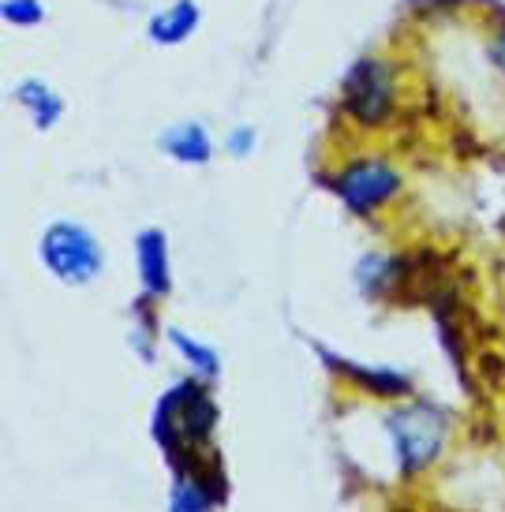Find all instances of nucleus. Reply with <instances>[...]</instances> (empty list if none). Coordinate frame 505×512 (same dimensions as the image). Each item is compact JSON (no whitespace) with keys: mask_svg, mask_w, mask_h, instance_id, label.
Listing matches in <instances>:
<instances>
[{"mask_svg":"<svg viewBox=\"0 0 505 512\" xmlns=\"http://www.w3.org/2000/svg\"><path fill=\"white\" fill-rule=\"evenodd\" d=\"M345 109L360 124L375 128L393 113V68L382 60H360L345 79Z\"/></svg>","mask_w":505,"mask_h":512,"instance_id":"f03ea898","label":"nucleus"},{"mask_svg":"<svg viewBox=\"0 0 505 512\" xmlns=\"http://www.w3.org/2000/svg\"><path fill=\"white\" fill-rule=\"evenodd\" d=\"M4 15H8L12 23H34V19H42V4H38V0H8V4H4Z\"/></svg>","mask_w":505,"mask_h":512,"instance_id":"9d476101","label":"nucleus"},{"mask_svg":"<svg viewBox=\"0 0 505 512\" xmlns=\"http://www.w3.org/2000/svg\"><path fill=\"white\" fill-rule=\"evenodd\" d=\"M393 430H397V445H401L404 468L408 471L427 468V460H434L438 445H442V419L431 408L401 412L393 419Z\"/></svg>","mask_w":505,"mask_h":512,"instance_id":"20e7f679","label":"nucleus"},{"mask_svg":"<svg viewBox=\"0 0 505 512\" xmlns=\"http://www.w3.org/2000/svg\"><path fill=\"white\" fill-rule=\"evenodd\" d=\"M19 98L30 105V113H34V120H38V128H49L53 120L60 116V101L45 90L42 83H27V86H19Z\"/></svg>","mask_w":505,"mask_h":512,"instance_id":"6e6552de","label":"nucleus"},{"mask_svg":"<svg viewBox=\"0 0 505 512\" xmlns=\"http://www.w3.org/2000/svg\"><path fill=\"white\" fill-rule=\"evenodd\" d=\"M165 150L173 157H180V161H188V165H199V161H206L210 157V139L202 135V128H176L165 135Z\"/></svg>","mask_w":505,"mask_h":512,"instance_id":"0eeeda50","label":"nucleus"},{"mask_svg":"<svg viewBox=\"0 0 505 512\" xmlns=\"http://www.w3.org/2000/svg\"><path fill=\"white\" fill-rule=\"evenodd\" d=\"M491 60H494V68L505 75V30L494 38V45H491Z\"/></svg>","mask_w":505,"mask_h":512,"instance_id":"9b49d317","label":"nucleus"},{"mask_svg":"<svg viewBox=\"0 0 505 512\" xmlns=\"http://www.w3.org/2000/svg\"><path fill=\"white\" fill-rule=\"evenodd\" d=\"M173 341L180 344V352H184V356H191L195 363H199V370L206 374V378H214V374H217V356H214V352L199 348V344L188 341V337H184V333H176V329H173Z\"/></svg>","mask_w":505,"mask_h":512,"instance_id":"1a4fd4ad","label":"nucleus"},{"mask_svg":"<svg viewBox=\"0 0 505 512\" xmlns=\"http://www.w3.org/2000/svg\"><path fill=\"white\" fill-rule=\"evenodd\" d=\"M333 187L341 191V199L352 206V210H375L382 202H390L397 195V187H401V176L386 165V161H356V165H348Z\"/></svg>","mask_w":505,"mask_h":512,"instance_id":"7ed1b4c3","label":"nucleus"},{"mask_svg":"<svg viewBox=\"0 0 505 512\" xmlns=\"http://www.w3.org/2000/svg\"><path fill=\"white\" fill-rule=\"evenodd\" d=\"M45 266L68 285H83L101 270V247L79 225H53L42 240Z\"/></svg>","mask_w":505,"mask_h":512,"instance_id":"f257e3e1","label":"nucleus"},{"mask_svg":"<svg viewBox=\"0 0 505 512\" xmlns=\"http://www.w3.org/2000/svg\"><path fill=\"white\" fill-rule=\"evenodd\" d=\"M195 19H199V12H195V4L191 0H180L173 12L161 15V19H154L150 23V34L158 38V42H180V38H188L191 30H195Z\"/></svg>","mask_w":505,"mask_h":512,"instance_id":"423d86ee","label":"nucleus"},{"mask_svg":"<svg viewBox=\"0 0 505 512\" xmlns=\"http://www.w3.org/2000/svg\"><path fill=\"white\" fill-rule=\"evenodd\" d=\"M139 262H143V281L150 292H169V266H165V240L161 232H146L139 240Z\"/></svg>","mask_w":505,"mask_h":512,"instance_id":"39448f33","label":"nucleus"}]
</instances>
